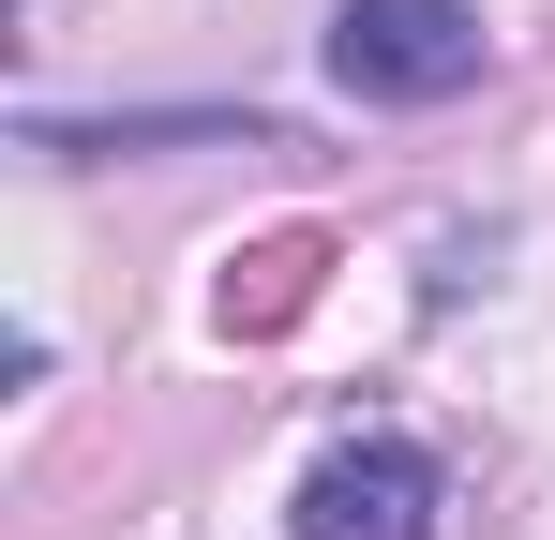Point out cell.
<instances>
[{
	"instance_id": "obj_1",
	"label": "cell",
	"mask_w": 555,
	"mask_h": 540,
	"mask_svg": "<svg viewBox=\"0 0 555 540\" xmlns=\"http://www.w3.org/2000/svg\"><path fill=\"white\" fill-rule=\"evenodd\" d=\"M480 15L465 0H346L331 15V76L361 90V105H451V90H480Z\"/></svg>"
},
{
	"instance_id": "obj_2",
	"label": "cell",
	"mask_w": 555,
	"mask_h": 540,
	"mask_svg": "<svg viewBox=\"0 0 555 540\" xmlns=\"http://www.w3.org/2000/svg\"><path fill=\"white\" fill-rule=\"evenodd\" d=\"M300 540H436V465L405 436H361L300 480Z\"/></svg>"
}]
</instances>
